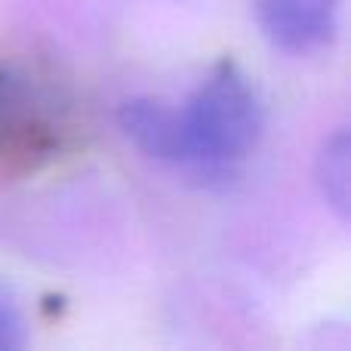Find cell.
Wrapping results in <instances>:
<instances>
[{"label": "cell", "mask_w": 351, "mask_h": 351, "mask_svg": "<svg viewBox=\"0 0 351 351\" xmlns=\"http://www.w3.org/2000/svg\"><path fill=\"white\" fill-rule=\"evenodd\" d=\"M185 164L179 173L200 185L237 179L265 130V105L234 59H219L179 105Z\"/></svg>", "instance_id": "1"}, {"label": "cell", "mask_w": 351, "mask_h": 351, "mask_svg": "<svg viewBox=\"0 0 351 351\" xmlns=\"http://www.w3.org/2000/svg\"><path fill=\"white\" fill-rule=\"evenodd\" d=\"M71 148V130L56 102L22 71L0 62V176L31 179Z\"/></svg>", "instance_id": "2"}, {"label": "cell", "mask_w": 351, "mask_h": 351, "mask_svg": "<svg viewBox=\"0 0 351 351\" xmlns=\"http://www.w3.org/2000/svg\"><path fill=\"white\" fill-rule=\"evenodd\" d=\"M253 16L274 49L311 56L336 40L342 0H253Z\"/></svg>", "instance_id": "3"}, {"label": "cell", "mask_w": 351, "mask_h": 351, "mask_svg": "<svg viewBox=\"0 0 351 351\" xmlns=\"http://www.w3.org/2000/svg\"><path fill=\"white\" fill-rule=\"evenodd\" d=\"M117 127L145 158L182 170L185 164V136L179 108L154 96H136L117 108Z\"/></svg>", "instance_id": "4"}, {"label": "cell", "mask_w": 351, "mask_h": 351, "mask_svg": "<svg viewBox=\"0 0 351 351\" xmlns=\"http://www.w3.org/2000/svg\"><path fill=\"white\" fill-rule=\"evenodd\" d=\"M351 145L348 130H336L324 142L317 154V185L327 200V206L339 216V222H348V200H351Z\"/></svg>", "instance_id": "5"}, {"label": "cell", "mask_w": 351, "mask_h": 351, "mask_svg": "<svg viewBox=\"0 0 351 351\" xmlns=\"http://www.w3.org/2000/svg\"><path fill=\"white\" fill-rule=\"evenodd\" d=\"M25 346V317L19 311L12 293L0 284V351Z\"/></svg>", "instance_id": "6"}]
</instances>
